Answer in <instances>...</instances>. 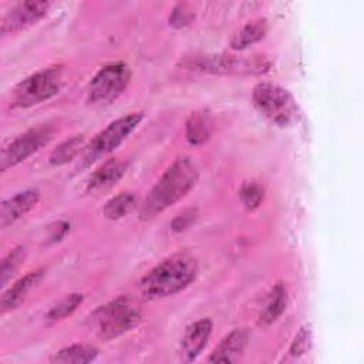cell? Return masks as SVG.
I'll list each match as a JSON object with an SVG mask.
<instances>
[{
    "instance_id": "1",
    "label": "cell",
    "mask_w": 364,
    "mask_h": 364,
    "mask_svg": "<svg viewBox=\"0 0 364 364\" xmlns=\"http://www.w3.org/2000/svg\"><path fill=\"white\" fill-rule=\"evenodd\" d=\"M199 169L191 156H178L151 188L139 208V219L151 220L178 200L185 198L196 185Z\"/></svg>"
},
{
    "instance_id": "2",
    "label": "cell",
    "mask_w": 364,
    "mask_h": 364,
    "mask_svg": "<svg viewBox=\"0 0 364 364\" xmlns=\"http://www.w3.org/2000/svg\"><path fill=\"white\" fill-rule=\"evenodd\" d=\"M199 274L196 259L178 252L154 266L139 282L138 290L146 300H156L173 296L192 284Z\"/></svg>"
},
{
    "instance_id": "3",
    "label": "cell",
    "mask_w": 364,
    "mask_h": 364,
    "mask_svg": "<svg viewBox=\"0 0 364 364\" xmlns=\"http://www.w3.org/2000/svg\"><path fill=\"white\" fill-rule=\"evenodd\" d=\"M179 65L188 70L222 75H257L270 70L272 63L262 54H193L181 60Z\"/></svg>"
},
{
    "instance_id": "4",
    "label": "cell",
    "mask_w": 364,
    "mask_h": 364,
    "mask_svg": "<svg viewBox=\"0 0 364 364\" xmlns=\"http://www.w3.org/2000/svg\"><path fill=\"white\" fill-rule=\"evenodd\" d=\"M88 320L97 337L109 341L134 330L142 320V310L131 297L119 296L95 309Z\"/></svg>"
},
{
    "instance_id": "5",
    "label": "cell",
    "mask_w": 364,
    "mask_h": 364,
    "mask_svg": "<svg viewBox=\"0 0 364 364\" xmlns=\"http://www.w3.org/2000/svg\"><path fill=\"white\" fill-rule=\"evenodd\" d=\"M252 101L256 109L277 127H291L301 119L294 97L283 87L262 81L253 87Z\"/></svg>"
},
{
    "instance_id": "6",
    "label": "cell",
    "mask_w": 364,
    "mask_h": 364,
    "mask_svg": "<svg viewBox=\"0 0 364 364\" xmlns=\"http://www.w3.org/2000/svg\"><path fill=\"white\" fill-rule=\"evenodd\" d=\"M144 112H129L124 117L117 118L115 121L109 122L104 129L94 135V138L85 144L81 155L78 168L84 169L100 161L101 158L107 156L108 154L114 152L142 122Z\"/></svg>"
},
{
    "instance_id": "7",
    "label": "cell",
    "mask_w": 364,
    "mask_h": 364,
    "mask_svg": "<svg viewBox=\"0 0 364 364\" xmlns=\"http://www.w3.org/2000/svg\"><path fill=\"white\" fill-rule=\"evenodd\" d=\"M63 67H48L21 80L10 95L11 108H30L48 101L63 88Z\"/></svg>"
},
{
    "instance_id": "8",
    "label": "cell",
    "mask_w": 364,
    "mask_h": 364,
    "mask_svg": "<svg viewBox=\"0 0 364 364\" xmlns=\"http://www.w3.org/2000/svg\"><path fill=\"white\" fill-rule=\"evenodd\" d=\"M132 71L124 61H112L102 65L91 78L87 88V102L92 107L112 104L129 85Z\"/></svg>"
},
{
    "instance_id": "9",
    "label": "cell",
    "mask_w": 364,
    "mask_h": 364,
    "mask_svg": "<svg viewBox=\"0 0 364 364\" xmlns=\"http://www.w3.org/2000/svg\"><path fill=\"white\" fill-rule=\"evenodd\" d=\"M54 127L50 124L36 125L18 136H16L9 145L1 149L0 155V171L6 172L10 168L17 166L33 154L40 151L50 142L54 135Z\"/></svg>"
},
{
    "instance_id": "10",
    "label": "cell",
    "mask_w": 364,
    "mask_h": 364,
    "mask_svg": "<svg viewBox=\"0 0 364 364\" xmlns=\"http://www.w3.org/2000/svg\"><path fill=\"white\" fill-rule=\"evenodd\" d=\"M51 7V1L44 0H28L17 1L11 4L1 16L0 21V34L6 37L9 34L18 33L37 24Z\"/></svg>"
},
{
    "instance_id": "11",
    "label": "cell",
    "mask_w": 364,
    "mask_h": 364,
    "mask_svg": "<svg viewBox=\"0 0 364 364\" xmlns=\"http://www.w3.org/2000/svg\"><path fill=\"white\" fill-rule=\"evenodd\" d=\"M213 330L210 318H199L185 330L181 340V358L185 363L195 361L206 347Z\"/></svg>"
},
{
    "instance_id": "12",
    "label": "cell",
    "mask_w": 364,
    "mask_h": 364,
    "mask_svg": "<svg viewBox=\"0 0 364 364\" xmlns=\"http://www.w3.org/2000/svg\"><path fill=\"white\" fill-rule=\"evenodd\" d=\"M40 200V191L37 188L24 189L16 195L4 199L0 206V226H7L17 222L26 213H28Z\"/></svg>"
},
{
    "instance_id": "13",
    "label": "cell",
    "mask_w": 364,
    "mask_h": 364,
    "mask_svg": "<svg viewBox=\"0 0 364 364\" xmlns=\"http://www.w3.org/2000/svg\"><path fill=\"white\" fill-rule=\"evenodd\" d=\"M44 276H46V269L38 267L26 273L20 279H17L11 286L3 289L1 300H0L1 313L4 314L7 311L17 309L24 301L27 294L44 279Z\"/></svg>"
},
{
    "instance_id": "14",
    "label": "cell",
    "mask_w": 364,
    "mask_h": 364,
    "mask_svg": "<svg viewBox=\"0 0 364 364\" xmlns=\"http://www.w3.org/2000/svg\"><path fill=\"white\" fill-rule=\"evenodd\" d=\"M249 341L246 328H233L228 333L210 353L209 363H235L243 354Z\"/></svg>"
},
{
    "instance_id": "15",
    "label": "cell",
    "mask_w": 364,
    "mask_h": 364,
    "mask_svg": "<svg viewBox=\"0 0 364 364\" xmlns=\"http://www.w3.org/2000/svg\"><path fill=\"white\" fill-rule=\"evenodd\" d=\"M128 162L121 158H109L101 164L87 182L88 192H100L115 185L127 172Z\"/></svg>"
},
{
    "instance_id": "16",
    "label": "cell",
    "mask_w": 364,
    "mask_h": 364,
    "mask_svg": "<svg viewBox=\"0 0 364 364\" xmlns=\"http://www.w3.org/2000/svg\"><path fill=\"white\" fill-rule=\"evenodd\" d=\"M289 301V294H287V287L286 283L277 282L273 284L270 289L263 309L259 314V324L260 326H270L274 321L280 318V316L284 313Z\"/></svg>"
},
{
    "instance_id": "17",
    "label": "cell",
    "mask_w": 364,
    "mask_h": 364,
    "mask_svg": "<svg viewBox=\"0 0 364 364\" xmlns=\"http://www.w3.org/2000/svg\"><path fill=\"white\" fill-rule=\"evenodd\" d=\"M269 31V24L266 18H255L247 21L239 31L230 38V48L235 51H243L247 47L262 41Z\"/></svg>"
},
{
    "instance_id": "18",
    "label": "cell",
    "mask_w": 364,
    "mask_h": 364,
    "mask_svg": "<svg viewBox=\"0 0 364 364\" xmlns=\"http://www.w3.org/2000/svg\"><path fill=\"white\" fill-rule=\"evenodd\" d=\"M98 357V348L91 344L77 343L63 347L50 358L53 364H87L95 361Z\"/></svg>"
},
{
    "instance_id": "19",
    "label": "cell",
    "mask_w": 364,
    "mask_h": 364,
    "mask_svg": "<svg viewBox=\"0 0 364 364\" xmlns=\"http://www.w3.org/2000/svg\"><path fill=\"white\" fill-rule=\"evenodd\" d=\"M212 134V118L208 111H195L185 124V138L191 145L205 144Z\"/></svg>"
},
{
    "instance_id": "20",
    "label": "cell",
    "mask_w": 364,
    "mask_h": 364,
    "mask_svg": "<svg viewBox=\"0 0 364 364\" xmlns=\"http://www.w3.org/2000/svg\"><path fill=\"white\" fill-rule=\"evenodd\" d=\"M85 146V138L82 134L74 135L63 142H60L50 154L48 162L53 166H63L68 162L74 161L78 155H81Z\"/></svg>"
},
{
    "instance_id": "21",
    "label": "cell",
    "mask_w": 364,
    "mask_h": 364,
    "mask_svg": "<svg viewBox=\"0 0 364 364\" xmlns=\"http://www.w3.org/2000/svg\"><path fill=\"white\" fill-rule=\"evenodd\" d=\"M136 208V198L131 192H121L108 199L102 208V213L108 220H118L129 215Z\"/></svg>"
},
{
    "instance_id": "22",
    "label": "cell",
    "mask_w": 364,
    "mask_h": 364,
    "mask_svg": "<svg viewBox=\"0 0 364 364\" xmlns=\"http://www.w3.org/2000/svg\"><path fill=\"white\" fill-rule=\"evenodd\" d=\"M26 257H27V252H26V247L21 245L10 249L7 255L3 257L1 266H0V283L3 289H6L9 282L17 274L20 267L24 264Z\"/></svg>"
},
{
    "instance_id": "23",
    "label": "cell",
    "mask_w": 364,
    "mask_h": 364,
    "mask_svg": "<svg viewBox=\"0 0 364 364\" xmlns=\"http://www.w3.org/2000/svg\"><path fill=\"white\" fill-rule=\"evenodd\" d=\"M84 301L82 293H70L64 296L60 301H57L46 314L47 323H57L71 316Z\"/></svg>"
},
{
    "instance_id": "24",
    "label": "cell",
    "mask_w": 364,
    "mask_h": 364,
    "mask_svg": "<svg viewBox=\"0 0 364 364\" xmlns=\"http://www.w3.org/2000/svg\"><path fill=\"white\" fill-rule=\"evenodd\" d=\"M239 198L247 210H255L264 199V189L256 182H246L239 189Z\"/></svg>"
},
{
    "instance_id": "25",
    "label": "cell",
    "mask_w": 364,
    "mask_h": 364,
    "mask_svg": "<svg viewBox=\"0 0 364 364\" xmlns=\"http://www.w3.org/2000/svg\"><path fill=\"white\" fill-rule=\"evenodd\" d=\"M311 327L310 324H304L299 328L297 334L294 336L290 347L289 354L291 357H301L311 348Z\"/></svg>"
},
{
    "instance_id": "26",
    "label": "cell",
    "mask_w": 364,
    "mask_h": 364,
    "mask_svg": "<svg viewBox=\"0 0 364 364\" xmlns=\"http://www.w3.org/2000/svg\"><path fill=\"white\" fill-rule=\"evenodd\" d=\"M193 18V11L186 3H178L173 6L169 14V26L175 28H182L191 23Z\"/></svg>"
},
{
    "instance_id": "27",
    "label": "cell",
    "mask_w": 364,
    "mask_h": 364,
    "mask_svg": "<svg viewBox=\"0 0 364 364\" xmlns=\"http://www.w3.org/2000/svg\"><path fill=\"white\" fill-rule=\"evenodd\" d=\"M198 216H199L198 208H188V209H185L183 212H181L179 215H176L173 218V220L171 223V229L176 233L183 232L196 222Z\"/></svg>"
},
{
    "instance_id": "28",
    "label": "cell",
    "mask_w": 364,
    "mask_h": 364,
    "mask_svg": "<svg viewBox=\"0 0 364 364\" xmlns=\"http://www.w3.org/2000/svg\"><path fill=\"white\" fill-rule=\"evenodd\" d=\"M70 232V223L67 220H57L47 229V243H57L63 240Z\"/></svg>"
}]
</instances>
